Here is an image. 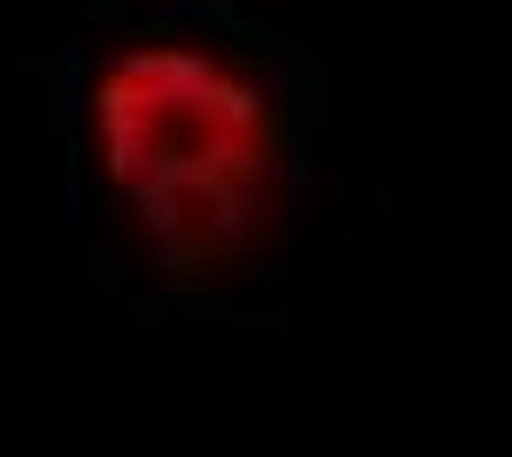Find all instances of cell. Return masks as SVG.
Here are the masks:
<instances>
[{"label":"cell","instance_id":"1","mask_svg":"<svg viewBox=\"0 0 512 457\" xmlns=\"http://www.w3.org/2000/svg\"><path fill=\"white\" fill-rule=\"evenodd\" d=\"M96 157L171 267L246 260L280 205L260 89L198 48H130L96 82Z\"/></svg>","mask_w":512,"mask_h":457}]
</instances>
